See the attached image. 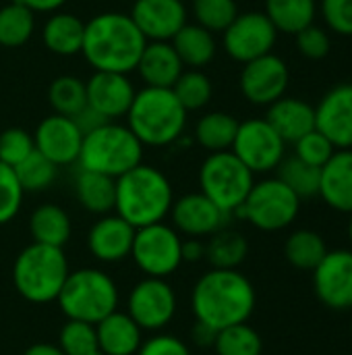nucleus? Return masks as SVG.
<instances>
[{"label":"nucleus","mask_w":352,"mask_h":355,"mask_svg":"<svg viewBox=\"0 0 352 355\" xmlns=\"http://www.w3.org/2000/svg\"><path fill=\"white\" fill-rule=\"evenodd\" d=\"M253 283L237 268H212L199 277L191 291V310L197 322L222 331L247 322L255 312Z\"/></svg>","instance_id":"nucleus-1"},{"label":"nucleus","mask_w":352,"mask_h":355,"mask_svg":"<svg viewBox=\"0 0 352 355\" xmlns=\"http://www.w3.org/2000/svg\"><path fill=\"white\" fill-rule=\"evenodd\" d=\"M147 40L124 12H100L85 23L81 54L93 71L129 75L135 71Z\"/></svg>","instance_id":"nucleus-2"},{"label":"nucleus","mask_w":352,"mask_h":355,"mask_svg":"<svg viewBox=\"0 0 352 355\" xmlns=\"http://www.w3.org/2000/svg\"><path fill=\"white\" fill-rule=\"evenodd\" d=\"M172 202L174 191L168 177L149 164L141 162L116 179L114 212L135 229L162 223L170 214Z\"/></svg>","instance_id":"nucleus-3"},{"label":"nucleus","mask_w":352,"mask_h":355,"mask_svg":"<svg viewBox=\"0 0 352 355\" xmlns=\"http://www.w3.org/2000/svg\"><path fill=\"white\" fill-rule=\"evenodd\" d=\"M187 114L172 89L143 87L127 112V127L143 146L164 148L185 133Z\"/></svg>","instance_id":"nucleus-4"},{"label":"nucleus","mask_w":352,"mask_h":355,"mask_svg":"<svg viewBox=\"0 0 352 355\" xmlns=\"http://www.w3.org/2000/svg\"><path fill=\"white\" fill-rule=\"evenodd\" d=\"M68 272L71 268L62 248L33 241L19 252L12 264V285L23 300L50 304L56 302Z\"/></svg>","instance_id":"nucleus-5"},{"label":"nucleus","mask_w":352,"mask_h":355,"mask_svg":"<svg viewBox=\"0 0 352 355\" xmlns=\"http://www.w3.org/2000/svg\"><path fill=\"white\" fill-rule=\"evenodd\" d=\"M143 160V144L127 125L106 121L83 135L77 164L83 171L118 179Z\"/></svg>","instance_id":"nucleus-6"},{"label":"nucleus","mask_w":352,"mask_h":355,"mask_svg":"<svg viewBox=\"0 0 352 355\" xmlns=\"http://www.w3.org/2000/svg\"><path fill=\"white\" fill-rule=\"evenodd\" d=\"M56 304L66 320L98 324L118 310V287L114 279L100 268H79L68 272Z\"/></svg>","instance_id":"nucleus-7"},{"label":"nucleus","mask_w":352,"mask_h":355,"mask_svg":"<svg viewBox=\"0 0 352 355\" xmlns=\"http://www.w3.org/2000/svg\"><path fill=\"white\" fill-rule=\"evenodd\" d=\"M255 175L230 152H212L199 168V191L228 216L247 200Z\"/></svg>","instance_id":"nucleus-8"},{"label":"nucleus","mask_w":352,"mask_h":355,"mask_svg":"<svg viewBox=\"0 0 352 355\" xmlns=\"http://www.w3.org/2000/svg\"><path fill=\"white\" fill-rule=\"evenodd\" d=\"M299 210V196L290 187H286L278 177H272L253 183L247 200L237 210V214L259 231L276 233L290 227L297 220Z\"/></svg>","instance_id":"nucleus-9"},{"label":"nucleus","mask_w":352,"mask_h":355,"mask_svg":"<svg viewBox=\"0 0 352 355\" xmlns=\"http://www.w3.org/2000/svg\"><path fill=\"white\" fill-rule=\"evenodd\" d=\"M131 258L145 277L168 279L183 264V235L164 220L135 229Z\"/></svg>","instance_id":"nucleus-10"},{"label":"nucleus","mask_w":352,"mask_h":355,"mask_svg":"<svg viewBox=\"0 0 352 355\" xmlns=\"http://www.w3.org/2000/svg\"><path fill=\"white\" fill-rule=\"evenodd\" d=\"M230 152L253 175L270 173L276 171L286 156V141L266 119H249L239 123Z\"/></svg>","instance_id":"nucleus-11"},{"label":"nucleus","mask_w":352,"mask_h":355,"mask_svg":"<svg viewBox=\"0 0 352 355\" xmlns=\"http://www.w3.org/2000/svg\"><path fill=\"white\" fill-rule=\"evenodd\" d=\"M178 308L176 291L166 279L145 277L133 289L127 297V314L139 324L141 331L160 333L166 329Z\"/></svg>","instance_id":"nucleus-12"},{"label":"nucleus","mask_w":352,"mask_h":355,"mask_svg":"<svg viewBox=\"0 0 352 355\" xmlns=\"http://www.w3.org/2000/svg\"><path fill=\"white\" fill-rule=\"evenodd\" d=\"M278 31L261 10L239 12L222 31V46L237 62H249L270 54L276 46Z\"/></svg>","instance_id":"nucleus-13"},{"label":"nucleus","mask_w":352,"mask_h":355,"mask_svg":"<svg viewBox=\"0 0 352 355\" xmlns=\"http://www.w3.org/2000/svg\"><path fill=\"white\" fill-rule=\"evenodd\" d=\"M288 83V64L274 52L245 62L239 79L241 94L255 106H270L280 100L286 94Z\"/></svg>","instance_id":"nucleus-14"},{"label":"nucleus","mask_w":352,"mask_h":355,"mask_svg":"<svg viewBox=\"0 0 352 355\" xmlns=\"http://www.w3.org/2000/svg\"><path fill=\"white\" fill-rule=\"evenodd\" d=\"M313 291L330 310H352V250H328L313 270Z\"/></svg>","instance_id":"nucleus-15"},{"label":"nucleus","mask_w":352,"mask_h":355,"mask_svg":"<svg viewBox=\"0 0 352 355\" xmlns=\"http://www.w3.org/2000/svg\"><path fill=\"white\" fill-rule=\"evenodd\" d=\"M168 216L172 218V227L180 235L197 237V239L210 237L216 231L224 229L230 218L201 191H193L176 198L172 202Z\"/></svg>","instance_id":"nucleus-16"},{"label":"nucleus","mask_w":352,"mask_h":355,"mask_svg":"<svg viewBox=\"0 0 352 355\" xmlns=\"http://www.w3.org/2000/svg\"><path fill=\"white\" fill-rule=\"evenodd\" d=\"M33 144L35 150L56 166H68L79 160L83 133L73 119L62 114H50L37 123Z\"/></svg>","instance_id":"nucleus-17"},{"label":"nucleus","mask_w":352,"mask_h":355,"mask_svg":"<svg viewBox=\"0 0 352 355\" xmlns=\"http://www.w3.org/2000/svg\"><path fill=\"white\" fill-rule=\"evenodd\" d=\"M315 129L336 150H352V83H338L315 106Z\"/></svg>","instance_id":"nucleus-18"},{"label":"nucleus","mask_w":352,"mask_h":355,"mask_svg":"<svg viewBox=\"0 0 352 355\" xmlns=\"http://www.w3.org/2000/svg\"><path fill=\"white\" fill-rule=\"evenodd\" d=\"M131 19L147 42H170L189 23L185 0H135Z\"/></svg>","instance_id":"nucleus-19"},{"label":"nucleus","mask_w":352,"mask_h":355,"mask_svg":"<svg viewBox=\"0 0 352 355\" xmlns=\"http://www.w3.org/2000/svg\"><path fill=\"white\" fill-rule=\"evenodd\" d=\"M85 89L87 106H91L106 121L127 116L137 94L135 85L124 73L112 71H93V75L85 81Z\"/></svg>","instance_id":"nucleus-20"},{"label":"nucleus","mask_w":352,"mask_h":355,"mask_svg":"<svg viewBox=\"0 0 352 355\" xmlns=\"http://www.w3.org/2000/svg\"><path fill=\"white\" fill-rule=\"evenodd\" d=\"M135 227L118 214L100 216L87 233V250L102 264H116L131 258Z\"/></svg>","instance_id":"nucleus-21"},{"label":"nucleus","mask_w":352,"mask_h":355,"mask_svg":"<svg viewBox=\"0 0 352 355\" xmlns=\"http://www.w3.org/2000/svg\"><path fill=\"white\" fill-rule=\"evenodd\" d=\"M319 198L336 212H352V150H336L322 166Z\"/></svg>","instance_id":"nucleus-22"},{"label":"nucleus","mask_w":352,"mask_h":355,"mask_svg":"<svg viewBox=\"0 0 352 355\" xmlns=\"http://www.w3.org/2000/svg\"><path fill=\"white\" fill-rule=\"evenodd\" d=\"M266 121L286 144H295L315 129V106L301 98L282 96L268 106Z\"/></svg>","instance_id":"nucleus-23"},{"label":"nucleus","mask_w":352,"mask_h":355,"mask_svg":"<svg viewBox=\"0 0 352 355\" xmlns=\"http://www.w3.org/2000/svg\"><path fill=\"white\" fill-rule=\"evenodd\" d=\"M135 69L145 87L172 89V85L185 71V64L180 62L170 42H147Z\"/></svg>","instance_id":"nucleus-24"},{"label":"nucleus","mask_w":352,"mask_h":355,"mask_svg":"<svg viewBox=\"0 0 352 355\" xmlns=\"http://www.w3.org/2000/svg\"><path fill=\"white\" fill-rule=\"evenodd\" d=\"M98 343L104 355H135L143 343L139 324L120 310H114L95 324Z\"/></svg>","instance_id":"nucleus-25"},{"label":"nucleus","mask_w":352,"mask_h":355,"mask_svg":"<svg viewBox=\"0 0 352 355\" xmlns=\"http://www.w3.org/2000/svg\"><path fill=\"white\" fill-rule=\"evenodd\" d=\"M85 23L73 12H50L41 29L46 50L58 56H75L83 48Z\"/></svg>","instance_id":"nucleus-26"},{"label":"nucleus","mask_w":352,"mask_h":355,"mask_svg":"<svg viewBox=\"0 0 352 355\" xmlns=\"http://www.w3.org/2000/svg\"><path fill=\"white\" fill-rule=\"evenodd\" d=\"M75 198L91 214H110L116 204V179L81 168L75 179Z\"/></svg>","instance_id":"nucleus-27"},{"label":"nucleus","mask_w":352,"mask_h":355,"mask_svg":"<svg viewBox=\"0 0 352 355\" xmlns=\"http://www.w3.org/2000/svg\"><path fill=\"white\" fill-rule=\"evenodd\" d=\"M180 62L189 69H201L210 64L216 56V37L210 29L197 23H185L178 33L170 40Z\"/></svg>","instance_id":"nucleus-28"},{"label":"nucleus","mask_w":352,"mask_h":355,"mask_svg":"<svg viewBox=\"0 0 352 355\" xmlns=\"http://www.w3.org/2000/svg\"><path fill=\"white\" fill-rule=\"evenodd\" d=\"M29 235L35 243L64 248L73 235L71 216L56 204H41L29 216Z\"/></svg>","instance_id":"nucleus-29"},{"label":"nucleus","mask_w":352,"mask_h":355,"mask_svg":"<svg viewBox=\"0 0 352 355\" xmlns=\"http://www.w3.org/2000/svg\"><path fill=\"white\" fill-rule=\"evenodd\" d=\"M266 17L272 21L278 33L297 35L309 27L317 15L315 0H266Z\"/></svg>","instance_id":"nucleus-30"},{"label":"nucleus","mask_w":352,"mask_h":355,"mask_svg":"<svg viewBox=\"0 0 352 355\" xmlns=\"http://www.w3.org/2000/svg\"><path fill=\"white\" fill-rule=\"evenodd\" d=\"M247 256H249L247 237L226 227L210 235V241L205 243V260L212 264V268L237 270L247 260Z\"/></svg>","instance_id":"nucleus-31"},{"label":"nucleus","mask_w":352,"mask_h":355,"mask_svg":"<svg viewBox=\"0 0 352 355\" xmlns=\"http://www.w3.org/2000/svg\"><path fill=\"white\" fill-rule=\"evenodd\" d=\"M328 254V245L326 239L311 229H299L293 231L284 243V258L290 266L299 268V270H307L313 272L317 268V264L324 260V256Z\"/></svg>","instance_id":"nucleus-32"},{"label":"nucleus","mask_w":352,"mask_h":355,"mask_svg":"<svg viewBox=\"0 0 352 355\" xmlns=\"http://www.w3.org/2000/svg\"><path fill=\"white\" fill-rule=\"evenodd\" d=\"M239 121L228 112H207L195 125V139L201 148L212 152H226L232 148Z\"/></svg>","instance_id":"nucleus-33"},{"label":"nucleus","mask_w":352,"mask_h":355,"mask_svg":"<svg viewBox=\"0 0 352 355\" xmlns=\"http://www.w3.org/2000/svg\"><path fill=\"white\" fill-rule=\"evenodd\" d=\"M35 31V12L19 0L0 8V46L21 48Z\"/></svg>","instance_id":"nucleus-34"},{"label":"nucleus","mask_w":352,"mask_h":355,"mask_svg":"<svg viewBox=\"0 0 352 355\" xmlns=\"http://www.w3.org/2000/svg\"><path fill=\"white\" fill-rule=\"evenodd\" d=\"M276 171H278L276 177L286 187H290L299 196L301 202L319 196V177H322L319 166L307 164L299 156H288V158L284 156Z\"/></svg>","instance_id":"nucleus-35"},{"label":"nucleus","mask_w":352,"mask_h":355,"mask_svg":"<svg viewBox=\"0 0 352 355\" xmlns=\"http://www.w3.org/2000/svg\"><path fill=\"white\" fill-rule=\"evenodd\" d=\"M48 102L54 114L75 119L87 106L85 81L75 75H60L48 87Z\"/></svg>","instance_id":"nucleus-36"},{"label":"nucleus","mask_w":352,"mask_h":355,"mask_svg":"<svg viewBox=\"0 0 352 355\" xmlns=\"http://www.w3.org/2000/svg\"><path fill=\"white\" fill-rule=\"evenodd\" d=\"M172 92L176 100L183 104V108L191 112V110H201L210 104L214 87H212V79L201 69H189L180 73V77L172 85Z\"/></svg>","instance_id":"nucleus-37"},{"label":"nucleus","mask_w":352,"mask_h":355,"mask_svg":"<svg viewBox=\"0 0 352 355\" xmlns=\"http://www.w3.org/2000/svg\"><path fill=\"white\" fill-rule=\"evenodd\" d=\"M214 352L218 355H261L263 341L251 324L243 322L218 331Z\"/></svg>","instance_id":"nucleus-38"},{"label":"nucleus","mask_w":352,"mask_h":355,"mask_svg":"<svg viewBox=\"0 0 352 355\" xmlns=\"http://www.w3.org/2000/svg\"><path fill=\"white\" fill-rule=\"evenodd\" d=\"M17 179L23 187V191H44L48 189L58 175V166L54 162H50L44 154H39L37 150H33L23 162H19L15 166Z\"/></svg>","instance_id":"nucleus-39"},{"label":"nucleus","mask_w":352,"mask_h":355,"mask_svg":"<svg viewBox=\"0 0 352 355\" xmlns=\"http://www.w3.org/2000/svg\"><path fill=\"white\" fill-rule=\"evenodd\" d=\"M58 347L64 355H104L98 343L95 324L66 320L58 333Z\"/></svg>","instance_id":"nucleus-40"},{"label":"nucleus","mask_w":352,"mask_h":355,"mask_svg":"<svg viewBox=\"0 0 352 355\" xmlns=\"http://www.w3.org/2000/svg\"><path fill=\"white\" fill-rule=\"evenodd\" d=\"M237 15L239 8L234 0H193L195 23L212 33H222Z\"/></svg>","instance_id":"nucleus-41"},{"label":"nucleus","mask_w":352,"mask_h":355,"mask_svg":"<svg viewBox=\"0 0 352 355\" xmlns=\"http://www.w3.org/2000/svg\"><path fill=\"white\" fill-rule=\"evenodd\" d=\"M23 187L12 166L0 162V225L10 223L23 206Z\"/></svg>","instance_id":"nucleus-42"},{"label":"nucleus","mask_w":352,"mask_h":355,"mask_svg":"<svg viewBox=\"0 0 352 355\" xmlns=\"http://www.w3.org/2000/svg\"><path fill=\"white\" fill-rule=\"evenodd\" d=\"M35 150L33 135L21 127H10L0 133V162L17 166Z\"/></svg>","instance_id":"nucleus-43"},{"label":"nucleus","mask_w":352,"mask_h":355,"mask_svg":"<svg viewBox=\"0 0 352 355\" xmlns=\"http://www.w3.org/2000/svg\"><path fill=\"white\" fill-rule=\"evenodd\" d=\"M334 152H336L334 144L324 133H319L317 129L309 131L299 141H295V156H299L307 164H313L319 168L332 158Z\"/></svg>","instance_id":"nucleus-44"},{"label":"nucleus","mask_w":352,"mask_h":355,"mask_svg":"<svg viewBox=\"0 0 352 355\" xmlns=\"http://www.w3.org/2000/svg\"><path fill=\"white\" fill-rule=\"evenodd\" d=\"M297 50L301 52V56L309 58V60H322L330 54V48H332V42H330V35L324 27L311 23L309 27L301 29L297 35Z\"/></svg>","instance_id":"nucleus-45"},{"label":"nucleus","mask_w":352,"mask_h":355,"mask_svg":"<svg viewBox=\"0 0 352 355\" xmlns=\"http://www.w3.org/2000/svg\"><path fill=\"white\" fill-rule=\"evenodd\" d=\"M319 10L330 31L352 37V0H322Z\"/></svg>","instance_id":"nucleus-46"},{"label":"nucleus","mask_w":352,"mask_h":355,"mask_svg":"<svg viewBox=\"0 0 352 355\" xmlns=\"http://www.w3.org/2000/svg\"><path fill=\"white\" fill-rule=\"evenodd\" d=\"M135 355H191L189 345L168 333H156L149 339H143L139 352Z\"/></svg>","instance_id":"nucleus-47"},{"label":"nucleus","mask_w":352,"mask_h":355,"mask_svg":"<svg viewBox=\"0 0 352 355\" xmlns=\"http://www.w3.org/2000/svg\"><path fill=\"white\" fill-rule=\"evenodd\" d=\"M75 123H77V127L81 129V133L85 135V133H89V131H93L95 127H100L102 123H106V119L102 116V114H98L91 106H85L75 119H73Z\"/></svg>","instance_id":"nucleus-48"},{"label":"nucleus","mask_w":352,"mask_h":355,"mask_svg":"<svg viewBox=\"0 0 352 355\" xmlns=\"http://www.w3.org/2000/svg\"><path fill=\"white\" fill-rule=\"evenodd\" d=\"M205 258V243L197 237L183 239V262L195 264Z\"/></svg>","instance_id":"nucleus-49"},{"label":"nucleus","mask_w":352,"mask_h":355,"mask_svg":"<svg viewBox=\"0 0 352 355\" xmlns=\"http://www.w3.org/2000/svg\"><path fill=\"white\" fill-rule=\"evenodd\" d=\"M216 335H218V331H214L212 327H207L203 322H197V320H195V324L191 329V339L199 347H214Z\"/></svg>","instance_id":"nucleus-50"},{"label":"nucleus","mask_w":352,"mask_h":355,"mask_svg":"<svg viewBox=\"0 0 352 355\" xmlns=\"http://www.w3.org/2000/svg\"><path fill=\"white\" fill-rule=\"evenodd\" d=\"M21 4H25L27 8H31L35 15L37 12H56L58 8H62L68 0H19Z\"/></svg>","instance_id":"nucleus-51"},{"label":"nucleus","mask_w":352,"mask_h":355,"mask_svg":"<svg viewBox=\"0 0 352 355\" xmlns=\"http://www.w3.org/2000/svg\"><path fill=\"white\" fill-rule=\"evenodd\" d=\"M23 355H64L60 352L58 345H52V343H33L29 345Z\"/></svg>","instance_id":"nucleus-52"},{"label":"nucleus","mask_w":352,"mask_h":355,"mask_svg":"<svg viewBox=\"0 0 352 355\" xmlns=\"http://www.w3.org/2000/svg\"><path fill=\"white\" fill-rule=\"evenodd\" d=\"M349 241H351V248H352V212H351V220H349Z\"/></svg>","instance_id":"nucleus-53"},{"label":"nucleus","mask_w":352,"mask_h":355,"mask_svg":"<svg viewBox=\"0 0 352 355\" xmlns=\"http://www.w3.org/2000/svg\"><path fill=\"white\" fill-rule=\"evenodd\" d=\"M351 335H352V318H351Z\"/></svg>","instance_id":"nucleus-54"}]
</instances>
